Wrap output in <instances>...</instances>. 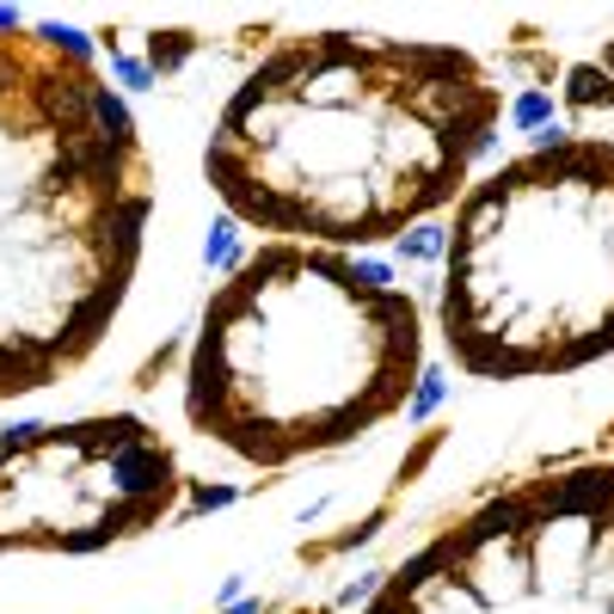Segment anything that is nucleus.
<instances>
[{"instance_id":"nucleus-1","label":"nucleus","mask_w":614,"mask_h":614,"mask_svg":"<svg viewBox=\"0 0 614 614\" xmlns=\"http://www.w3.org/2000/svg\"><path fill=\"white\" fill-rule=\"evenodd\" d=\"M504 93L455 44L290 37L228 99L204 172L258 234L376 246L467 191Z\"/></svg>"},{"instance_id":"nucleus-5","label":"nucleus","mask_w":614,"mask_h":614,"mask_svg":"<svg viewBox=\"0 0 614 614\" xmlns=\"http://www.w3.org/2000/svg\"><path fill=\"white\" fill-rule=\"evenodd\" d=\"M179 461L142 418L0 430V553H99L154 529L179 498Z\"/></svg>"},{"instance_id":"nucleus-2","label":"nucleus","mask_w":614,"mask_h":614,"mask_svg":"<svg viewBox=\"0 0 614 614\" xmlns=\"http://www.w3.org/2000/svg\"><path fill=\"white\" fill-rule=\"evenodd\" d=\"M148 209L154 160L86 44L0 19V400L99 351Z\"/></svg>"},{"instance_id":"nucleus-3","label":"nucleus","mask_w":614,"mask_h":614,"mask_svg":"<svg viewBox=\"0 0 614 614\" xmlns=\"http://www.w3.org/2000/svg\"><path fill=\"white\" fill-rule=\"evenodd\" d=\"M425 376L418 302L388 271L271 240L204 302L185 369L191 425L253 467L357 443Z\"/></svg>"},{"instance_id":"nucleus-4","label":"nucleus","mask_w":614,"mask_h":614,"mask_svg":"<svg viewBox=\"0 0 614 614\" xmlns=\"http://www.w3.org/2000/svg\"><path fill=\"white\" fill-rule=\"evenodd\" d=\"M437 314L455 363L486 381L614 357V142L553 136L467 191Z\"/></svg>"}]
</instances>
